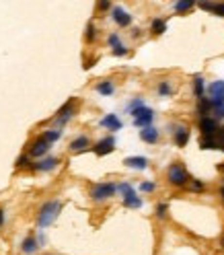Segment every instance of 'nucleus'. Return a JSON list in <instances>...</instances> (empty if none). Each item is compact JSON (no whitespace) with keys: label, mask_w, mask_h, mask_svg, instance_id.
I'll return each instance as SVG.
<instances>
[{"label":"nucleus","mask_w":224,"mask_h":255,"mask_svg":"<svg viewBox=\"0 0 224 255\" xmlns=\"http://www.w3.org/2000/svg\"><path fill=\"white\" fill-rule=\"evenodd\" d=\"M60 210H62V204L58 202V200H50V202H45L39 208V212H37V226H39V229L50 226L56 218H58Z\"/></svg>","instance_id":"f257e3e1"},{"label":"nucleus","mask_w":224,"mask_h":255,"mask_svg":"<svg viewBox=\"0 0 224 255\" xmlns=\"http://www.w3.org/2000/svg\"><path fill=\"white\" fill-rule=\"evenodd\" d=\"M167 181H169V185H173V187H185V185H189L191 177L181 163H171L169 169H167Z\"/></svg>","instance_id":"f03ea898"},{"label":"nucleus","mask_w":224,"mask_h":255,"mask_svg":"<svg viewBox=\"0 0 224 255\" xmlns=\"http://www.w3.org/2000/svg\"><path fill=\"white\" fill-rule=\"evenodd\" d=\"M117 194V183H111V181H103V183H95L91 187V200L93 202H105V200L113 198Z\"/></svg>","instance_id":"7ed1b4c3"},{"label":"nucleus","mask_w":224,"mask_h":255,"mask_svg":"<svg viewBox=\"0 0 224 255\" xmlns=\"http://www.w3.org/2000/svg\"><path fill=\"white\" fill-rule=\"evenodd\" d=\"M134 117V126L136 128H148V126H152V120H154V111L150 107H146V105H142V107H138L136 111H132L130 113Z\"/></svg>","instance_id":"20e7f679"},{"label":"nucleus","mask_w":224,"mask_h":255,"mask_svg":"<svg viewBox=\"0 0 224 255\" xmlns=\"http://www.w3.org/2000/svg\"><path fill=\"white\" fill-rule=\"evenodd\" d=\"M74 113H76V99H68V101L64 103L58 111H56L54 120H56V124H58V126H64Z\"/></svg>","instance_id":"39448f33"},{"label":"nucleus","mask_w":224,"mask_h":255,"mask_svg":"<svg viewBox=\"0 0 224 255\" xmlns=\"http://www.w3.org/2000/svg\"><path fill=\"white\" fill-rule=\"evenodd\" d=\"M208 99L212 101L214 107L224 105V80H214L208 87Z\"/></svg>","instance_id":"423d86ee"},{"label":"nucleus","mask_w":224,"mask_h":255,"mask_svg":"<svg viewBox=\"0 0 224 255\" xmlns=\"http://www.w3.org/2000/svg\"><path fill=\"white\" fill-rule=\"evenodd\" d=\"M218 122L214 120V117H200V132L204 138H216V134H218Z\"/></svg>","instance_id":"0eeeda50"},{"label":"nucleus","mask_w":224,"mask_h":255,"mask_svg":"<svg viewBox=\"0 0 224 255\" xmlns=\"http://www.w3.org/2000/svg\"><path fill=\"white\" fill-rule=\"evenodd\" d=\"M50 146H52V144H50L48 140H45L43 136H37V138H35V142H33L31 146H29V150H27V154H29L31 159H41L43 154L50 150Z\"/></svg>","instance_id":"6e6552de"},{"label":"nucleus","mask_w":224,"mask_h":255,"mask_svg":"<svg viewBox=\"0 0 224 255\" xmlns=\"http://www.w3.org/2000/svg\"><path fill=\"white\" fill-rule=\"evenodd\" d=\"M111 19L117 23V27H130V25H132V15H130L126 8H121V6L111 8Z\"/></svg>","instance_id":"1a4fd4ad"},{"label":"nucleus","mask_w":224,"mask_h":255,"mask_svg":"<svg viewBox=\"0 0 224 255\" xmlns=\"http://www.w3.org/2000/svg\"><path fill=\"white\" fill-rule=\"evenodd\" d=\"M113 148H115V138H113V136H107V138L99 140L95 146H93V152H95L97 157H105V154L113 152Z\"/></svg>","instance_id":"9d476101"},{"label":"nucleus","mask_w":224,"mask_h":255,"mask_svg":"<svg viewBox=\"0 0 224 255\" xmlns=\"http://www.w3.org/2000/svg\"><path fill=\"white\" fill-rule=\"evenodd\" d=\"M58 165H60V159H58V157H45V159L35 161L33 165H31V169H33V171H39V173H48V171L56 169Z\"/></svg>","instance_id":"9b49d317"},{"label":"nucleus","mask_w":224,"mask_h":255,"mask_svg":"<svg viewBox=\"0 0 224 255\" xmlns=\"http://www.w3.org/2000/svg\"><path fill=\"white\" fill-rule=\"evenodd\" d=\"M173 142H175L179 148L187 146V142H189V128H187V126H175V130H173Z\"/></svg>","instance_id":"f8f14e48"},{"label":"nucleus","mask_w":224,"mask_h":255,"mask_svg":"<svg viewBox=\"0 0 224 255\" xmlns=\"http://www.w3.org/2000/svg\"><path fill=\"white\" fill-rule=\"evenodd\" d=\"M99 124H101V128H105V130H109V132H117V130L124 128V124H121V120L115 113H107L105 117H101Z\"/></svg>","instance_id":"ddd939ff"},{"label":"nucleus","mask_w":224,"mask_h":255,"mask_svg":"<svg viewBox=\"0 0 224 255\" xmlns=\"http://www.w3.org/2000/svg\"><path fill=\"white\" fill-rule=\"evenodd\" d=\"M140 140L146 142V144H156L161 140V132H158L154 126H148L144 130H140Z\"/></svg>","instance_id":"4468645a"},{"label":"nucleus","mask_w":224,"mask_h":255,"mask_svg":"<svg viewBox=\"0 0 224 255\" xmlns=\"http://www.w3.org/2000/svg\"><path fill=\"white\" fill-rule=\"evenodd\" d=\"M89 146H91V138H89V136H85V134L76 136V138L70 142V150L72 152H85V150H89Z\"/></svg>","instance_id":"2eb2a0df"},{"label":"nucleus","mask_w":224,"mask_h":255,"mask_svg":"<svg viewBox=\"0 0 224 255\" xmlns=\"http://www.w3.org/2000/svg\"><path fill=\"white\" fill-rule=\"evenodd\" d=\"M124 165L128 169H136V171H144L148 167V159L146 157H128L124 161Z\"/></svg>","instance_id":"dca6fc26"},{"label":"nucleus","mask_w":224,"mask_h":255,"mask_svg":"<svg viewBox=\"0 0 224 255\" xmlns=\"http://www.w3.org/2000/svg\"><path fill=\"white\" fill-rule=\"evenodd\" d=\"M95 89H97V93L103 95V97H109V95L115 93V85H113V80L111 78H105V80H101V83H97Z\"/></svg>","instance_id":"f3484780"},{"label":"nucleus","mask_w":224,"mask_h":255,"mask_svg":"<svg viewBox=\"0 0 224 255\" xmlns=\"http://www.w3.org/2000/svg\"><path fill=\"white\" fill-rule=\"evenodd\" d=\"M193 97L198 99V101L206 97V83H204V76H195L193 78Z\"/></svg>","instance_id":"a211bd4d"},{"label":"nucleus","mask_w":224,"mask_h":255,"mask_svg":"<svg viewBox=\"0 0 224 255\" xmlns=\"http://www.w3.org/2000/svg\"><path fill=\"white\" fill-rule=\"evenodd\" d=\"M212 109H214V105H212V101L208 97H204V99H200V101H198V115L200 117H210Z\"/></svg>","instance_id":"6ab92c4d"},{"label":"nucleus","mask_w":224,"mask_h":255,"mask_svg":"<svg viewBox=\"0 0 224 255\" xmlns=\"http://www.w3.org/2000/svg\"><path fill=\"white\" fill-rule=\"evenodd\" d=\"M37 249H39V245H37L35 237H27V239L21 243V251H23L25 255H31V253H35Z\"/></svg>","instance_id":"aec40b11"},{"label":"nucleus","mask_w":224,"mask_h":255,"mask_svg":"<svg viewBox=\"0 0 224 255\" xmlns=\"http://www.w3.org/2000/svg\"><path fill=\"white\" fill-rule=\"evenodd\" d=\"M156 91H158V95H161V97H171L175 93V87L171 85V80H161L158 87H156Z\"/></svg>","instance_id":"412c9836"},{"label":"nucleus","mask_w":224,"mask_h":255,"mask_svg":"<svg viewBox=\"0 0 224 255\" xmlns=\"http://www.w3.org/2000/svg\"><path fill=\"white\" fill-rule=\"evenodd\" d=\"M117 194L121 196V200L128 198V196H134L136 191H134V185L132 183H128V181H121V183H117Z\"/></svg>","instance_id":"4be33fe9"},{"label":"nucleus","mask_w":224,"mask_h":255,"mask_svg":"<svg viewBox=\"0 0 224 255\" xmlns=\"http://www.w3.org/2000/svg\"><path fill=\"white\" fill-rule=\"evenodd\" d=\"M193 6H195L193 0H179V2H175V4H173L175 13H189Z\"/></svg>","instance_id":"5701e85b"},{"label":"nucleus","mask_w":224,"mask_h":255,"mask_svg":"<svg viewBox=\"0 0 224 255\" xmlns=\"http://www.w3.org/2000/svg\"><path fill=\"white\" fill-rule=\"evenodd\" d=\"M150 31H152L154 35H163V33L167 31V21H165V19H152Z\"/></svg>","instance_id":"b1692460"},{"label":"nucleus","mask_w":224,"mask_h":255,"mask_svg":"<svg viewBox=\"0 0 224 255\" xmlns=\"http://www.w3.org/2000/svg\"><path fill=\"white\" fill-rule=\"evenodd\" d=\"M121 202H124V206H126V208H142V200H140L136 194H134V196H128V198H124Z\"/></svg>","instance_id":"393cba45"},{"label":"nucleus","mask_w":224,"mask_h":255,"mask_svg":"<svg viewBox=\"0 0 224 255\" xmlns=\"http://www.w3.org/2000/svg\"><path fill=\"white\" fill-rule=\"evenodd\" d=\"M200 148L202 150H214V148H218V142H216V138H204V136H202Z\"/></svg>","instance_id":"a878e982"},{"label":"nucleus","mask_w":224,"mask_h":255,"mask_svg":"<svg viewBox=\"0 0 224 255\" xmlns=\"http://www.w3.org/2000/svg\"><path fill=\"white\" fill-rule=\"evenodd\" d=\"M41 136H43V138L48 140L50 144H54L56 140H60V138H62V130H45Z\"/></svg>","instance_id":"bb28decb"},{"label":"nucleus","mask_w":224,"mask_h":255,"mask_svg":"<svg viewBox=\"0 0 224 255\" xmlns=\"http://www.w3.org/2000/svg\"><path fill=\"white\" fill-rule=\"evenodd\" d=\"M15 165H17V169H27V167H31L33 163H31V157H29V154L25 152V154H21V157L17 159Z\"/></svg>","instance_id":"cd10ccee"},{"label":"nucleus","mask_w":224,"mask_h":255,"mask_svg":"<svg viewBox=\"0 0 224 255\" xmlns=\"http://www.w3.org/2000/svg\"><path fill=\"white\" fill-rule=\"evenodd\" d=\"M85 39L89 41V43H93L97 39V27H95V23H89L87 25V31H85Z\"/></svg>","instance_id":"c85d7f7f"},{"label":"nucleus","mask_w":224,"mask_h":255,"mask_svg":"<svg viewBox=\"0 0 224 255\" xmlns=\"http://www.w3.org/2000/svg\"><path fill=\"white\" fill-rule=\"evenodd\" d=\"M107 43H109V48H111V50L119 48V45H124V43H121V39H119V35H117V33H111L109 37H107Z\"/></svg>","instance_id":"c756f323"},{"label":"nucleus","mask_w":224,"mask_h":255,"mask_svg":"<svg viewBox=\"0 0 224 255\" xmlns=\"http://www.w3.org/2000/svg\"><path fill=\"white\" fill-rule=\"evenodd\" d=\"M142 105H144V101H142V99H140V97L132 99V101L128 103V113H132V111H136V109H138V107H142Z\"/></svg>","instance_id":"7c9ffc66"},{"label":"nucleus","mask_w":224,"mask_h":255,"mask_svg":"<svg viewBox=\"0 0 224 255\" xmlns=\"http://www.w3.org/2000/svg\"><path fill=\"white\" fill-rule=\"evenodd\" d=\"M189 187H191V191H195V194H198V191H204V189H206L204 181H200V179H191V181H189Z\"/></svg>","instance_id":"2f4dec72"},{"label":"nucleus","mask_w":224,"mask_h":255,"mask_svg":"<svg viewBox=\"0 0 224 255\" xmlns=\"http://www.w3.org/2000/svg\"><path fill=\"white\" fill-rule=\"evenodd\" d=\"M167 212H169V206H167L165 202H161L156 206V216L161 218V220H163V218H167Z\"/></svg>","instance_id":"473e14b6"},{"label":"nucleus","mask_w":224,"mask_h":255,"mask_svg":"<svg viewBox=\"0 0 224 255\" xmlns=\"http://www.w3.org/2000/svg\"><path fill=\"white\" fill-rule=\"evenodd\" d=\"M140 189H142L144 194H152V191L156 189V185L152 183V181H142V183H140Z\"/></svg>","instance_id":"72a5a7b5"},{"label":"nucleus","mask_w":224,"mask_h":255,"mask_svg":"<svg viewBox=\"0 0 224 255\" xmlns=\"http://www.w3.org/2000/svg\"><path fill=\"white\" fill-rule=\"evenodd\" d=\"M214 15H218V17H224V2H216L214 4Z\"/></svg>","instance_id":"f704fd0d"},{"label":"nucleus","mask_w":224,"mask_h":255,"mask_svg":"<svg viewBox=\"0 0 224 255\" xmlns=\"http://www.w3.org/2000/svg\"><path fill=\"white\" fill-rule=\"evenodd\" d=\"M111 52H113V56H128V48H126V45H119V48L111 50Z\"/></svg>","instance_id":"c9c22d12"},{"label":"nucleus","mask_w":224,"mask_h":255,"mask_svg":"<svg viewBox=\"0 0 224 255\" xmlns=\"http://www.w3.org/2000/svg\"><path fill=\"white\" fill-rule=\"evenodd\" d=\"M200 8H202V11L212 13L214 11V2H200Z\"/></svg>","instance_id":"e433bc0d"},{"label":"nucleus","mask_w":224,"mask_h":255,"mask_svg":"<svg viewBox=\"0 0 224 255\" xmlns=\"http://www.w3.org/2000/svg\"><path fill=\"white\" fill-rule=\"evenodd\" d=\"M97 8H99V11H109L111 2H97Z\"/></svg>","instance_id":"4c0bfd02"},{"label":"nucleus","mask_w":224,"mask_h":255,"mask_svg":"<svg viewBox=\"0 0 224 255\" xmlns=\"http://www.w3.org/2000/svg\"><path fill=\"white\" fill-rule=\"evenodd\" d=\"M95 62H97V58H89V60H85V64H82V66H85V68H91Z\"/></svg>","instance_id":"58836bf2"},{"label":"nucleus","mask_w":224,"mask_h":255,"mask_svg":"<svg viewBox=\"0 0 224 255\" xmlns=\"http://www.w3.org/2000/svg\"><path fill=\"white\" fill-rule=\"evenodd\" d=\"M4 224V208H0V229H2Z\"/></svg>","instance_id":"ea45409f"},{"label":"nucleus","mask_w":224,"mask_h":255,"mask_svg":"<svg viewBox=\"0 0 224 255\" xmlns=\"http://www.w3.org/2000/svg\"><path fill=\"white\" fill-rule=\"evenodd\" d=\"M220 247L224 249V235H222V239H220Z\"/></svg>","instance_id":"a19ab883"},{"label":"nucleus","mask_w":224,"mask_h":255,"mask_svg":"<svg viewBox=\"0 0 224 255\" xmlns=\"http://www.w3.org/2000/svg\"><path fill=\"white\" fill-rule=\"evenodd\" d=\"M220 196H222V200H224V187H222V189H220Z\"/></svg>","instance_id":"79ce46f5"},{"label":"nucleus","mask_w":224,"mask_h":255,"mask_svg":"<svg viewBox=\"0 0 224 255\" xmlns=\"http://www.w3.org/2000/svg\"><path fill=\"white\" fill-rule=\"evenodd\" d=\"M220 150H222V152H224V146H222V148H220Z\"/></svg>","instance_id":"37998d69"}]
</instances>
